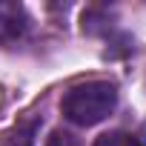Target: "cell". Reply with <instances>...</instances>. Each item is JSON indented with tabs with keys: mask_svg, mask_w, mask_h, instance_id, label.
Segmentation results:
<instances>
[{
	"mask_svg": "<svg viewBox=\"0 0 146 146\" xmlns=\"http://www.w3.org/2000/svg\"><path fill=\"white\" fill-rule=\"evenodd\" d=\"M92 146H146V140L140 137V135H132V132H106V135H100Z\"/></svg>",
	"mask_w": 146,
	"mask_h": 146,
	"instance_id": "cell-3",
	"label": "cell"
},
{
	"mask_svg": "<svg viewBox=\"0 0 146 146\" xmlns=\"http://www.w3.org/2000/svg\"><path fill=\"white\" fill-rule=\"evenodd\" d=\"M117 106V89L109 80H89L80 86H72L63 95V115L78 126H95L109 117Z\"/></svg>",
	"mask_w": 146,
	"mask_h": 146,
	"instance_id": "cell-1",
	"label": "cell"
},
{
	"mask_svg": "<svg viewBox=\"0 0 146 146\" xmlns=\"http://www.w3.org/2000/svg\"><path fill=\"white\" fill-rule=\"evenodd\" d=\"M35 126L37 120H29L23 126H17L9 137H6V146H32V135H35Z\"/></svg>",
	"mask_w": 146,
	"mask_h": 146,
	"instance_id": "cell-4",
	"label": "cell"
},
{
	"mask_svg": "<svg viewBox=\"0 0 146 146\" xmlns=\"http://www.w3.org/2000/svg\"><path fill=\"white\" fill-rule=\"evenodd\" d=\"M29 15L15 0H0V43H15L29 32Z\"/></svg>",
	"mask_w": 146,
	"mask_h": 146,
	"instance_id": "cell-2",
	"label": "cell"
},
{
	"mask_svg": "<svg viewBox=\"0 0 146 146\" xmlns=\"http://www.w3.org/2000/svg\"><path fill=\"white\" fill-rule=\"evenodd\" d=\"M46 146H80L69 132H52V137L46 140Z\"/></svg>",
	"mask_w": 146,
	"mask_h": 146,
	"instance_id": "cell-5",
	"label": "cell"
}]
</instances>
